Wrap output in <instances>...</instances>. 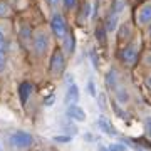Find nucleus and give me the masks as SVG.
Wrapping results in <instances>:
<instances>
[{"mask_svg": "<svg viewBox=\"0 0 151 151\" xmlns=\"http://www.w3.org/2000/svg\"><path fill=\"white\" fill-rule=\"evenodd\" d=\"M10 145L15 150H27V148H30L34 145V138L32 134H29L25 131H15L10 136Z\"/></svg>", "mask_w": 151, "mask_h": 151, "instance_id": "1", "label": "nucleus"}, {"mask_svg": "<svg viewBox=\"0 0 151 151\" xmlns=\"http://www.w3.org/2000/svg\"><path fill=\"white\" fill-rule=\"evenodd\" d=\"M50 29H52V32L55 34V37L57 39H62L67 35V25H65V20L62 19L60 14H54L52 15V20H50Z\"/></svg>", "mask_w": 151, "mask_h": 151, "instance_id": "2", "label": "nucleus"}, {"mask_svg": "<svg viewBox=\"0 0 151 151\" xmlns=\"http://www.w3.org/2000/svg\"><path fill=\"white\" fill-rule=\"evenodd\" d=\"M47 47H49V35L44 30H39L35 34V37H34V50L39 55H44L45 50H47Z\"/></svg>", "mask_w": 151, "mask_h": 151, "instance_id": "3", "label": "nucleus"}, {"mask_svg": "<svg viewBox=\"0 0 151 151\" xmlns=\"http://www.w3.org/2000/svg\"><path fill=\"white\" fill-rule=\"evenodd\" d=\"M64 65H65L64 54L60 50H55L52 54V59H50V72L52 74H59V72L64 70Z\"/></svg>", "mask_w": 151, "mask_h": 151, "instance_id": "4", "label": "nucleus"}, {"mask_svg": "<svg viewBox=\"0 0 151 151\" xmlns=\"http://www.w3.org/2000/svg\"><path fill=\"white\" fill-rule=\"evenodd\" d=\"M121 59H123L124 64H128V65L136 64V60H138V50H136L134 45H128L126 49H123Z\"/></svg>", "mask_w": 151, "mask_h": 151, "instance_id": "5", "label": "nucleus"}, {"mask_svg": "<svg viewBox=\"0 0 151 151\" xmlns=\"http://www.w3.org/2000/svg\"><path fill=\"white\" fill-rule=\"evenodd\" d=\"M67 116L70 119H74V121H86V113H84V109L79 108V106H76V104H69V108H67Z\"/></svg>", "mask_w": 151, "mask_h": 151, "instance_id": "6", "label": "nucleus"}, {"mask_svg": "<svg viewBox=\"0 0 151 151\" xmlns=\"http://www.w3.org/2000/svg\"><path fill=\"white\" fill-rule=\"evenodd\" d=\"M151 22V4H146L138 12V24L139 25H148Z\"/></svg>", "mask_w": 151, "mask_h": 151, "instance_id": "7", "label": "nucleus"}, {"mask_svg": "<svg viewBox=\"0 0 151 151\" xmlns=\"http://www.w3.org/2000/svg\"><path fill=\"white\" fill-rule=\"evenodd\" d=\"M77 101H79V87L76 86L74 82H70L67 86V91H65V103L76 104Z\"/></svg>", "mask_w": 151, "mask_h": 151, "instance_id": "8", "label": "nucleus"}, {"mask_svg": "<svg viewBox=\"0 0 151 151\" xmlns=\"http://www.w3.org/2000/svg\"><path fill=\"white\" fill-rule=\"evenodd\" d=\"M32 91H34V86L30 82H22L20 86H19V97H20L22 104L27 103V99H29V96L32 94Z\"/></svg>", "mask_w": 151, "mask_h": 151, "instance_id": "9", "label": "nucleus"}, {"mask_svg": "<svg viewBox=\"0 0 151 151\" xmlns=\"http://www.w3.org/2000/svg\"><path fill=\"white\" fill-rule=\"evenodd\" d=\"M97 128L103 131V133H106L108 136H116V134H118V131L114 129L113 124L109 123L106 118H99V119H97Z\"/></svg>", "mask_w": 151, "mask_h": 151, "instance_id": "10", "label": "nucleus"}, {"mask_svg": "<svg viewBox=\"0 0 151 151\" xmlns=\"http://www.w3.org/2000/svg\"><path fill=\"white\" fill-rule=\"evenodd\" d=\"M118 27V14H111L108 17V22H106V30L108 32H114Z\"/></svg>", "mask_w": 151, "mask_h": 151, "instance_id": "11", "label": "nucleus"}, {"mask_svg": "<svg viewBox=\"0 0 151 151\" xmlns=\"http://www.w3.org/2000/svg\"><path fill=\"white\" fill-rule=\"evenodd\" d=\"M106 84L111 89L118 86V74H116V70H109L108 72V76H106Z\"/></svg>", "mask_w": 151, "mask_h": 151, "instance_id": "12", "label": "nucleus"}, {"mask_svg": "<svg viewBox=\"0 0 151 151\" xmlns=\"http://www.w3.org/2000/svg\"><path fill=\"white\" fill-rule=\"evenodd\" d=\"M62 42H64V47H65L67 52H72V50H74V37H72V34L67 32V35L62 39Z\"/></svg>", "mask_w": 151, "mask_h": 151, "instance_id": "13", "label": "nucleus"}, {"mask_svg": "<svg viewBox=\"0 0 151 151\" xmlns=\"http://www.w3.org/2000/svg\"><path fill=\"white\" fill-rule=\"evenodd\" d=\"M96 39L101 44L106 42V29H104V27H97L96 29Z\"/></svg>", "mask_w": 151, "mask_h": 151, "instance_id": "14", "label": "nucleus"}, {"mask_svg": "<svg viewBox=\"0 0 151 151\" xmlns=\"http://www.w3.org/2000/svg\"><path fill=\"white\" fill-rule=\"evenodd\" d=\"M109 151H126V146L121 145V143H113V145L108 146Z\"/></svg>", "mask_w": 151, "mask_h": 151, "instance_id": "15", "label": "nucleus"}, {"mask_svg": "<svg viewBox=\"0 0 151 151\" xmlns=\"http://www.w3.org/2000/svg\"><path fill=\"white\" fill-rule=\"evenodd\" d=\"M54 141L55 143H69L70 138L69 136H54Z\"/></svg>", "mask_w": 151, "mask_h": 151, "instance_id": "16", "label": "nucleus"}, {"mask_svg": "<svg viewBox=\"0 0 151 151\" xmlns=\"http://www.w3.org/2000/svg\"><path fill=\"white\" fill-rule=\"evenodd\" d=\"M87 91L91 96H96V87H94V81H89L87 82Z\"/></svg>", "mask_w": 151, "mask_h": 151, "instance_id": "17", "label": "nucleus"}, {"mask_svg": "<svg viewBox=\"0 0 151 151\" xmlns=\"http://www.w3.org/2000/svg\"><path fill=\"white\" fill-rule=\"evenodd\" d=\"M64 5L65 9H74L77 5V0H64Z\"/></svg>", "mask_w": 151, "mask_h": 151, "instance_id": "18", "label": "nucleus"}, {"mask_svg": "<svg viewBox=\"0 0 151 151\" xmlns=\"http://www.w3.org/2000/svg\"><path fill=\"white\" fill-rule=\"evenodd\" d=\"M118 97H119V101H121V103H126V101H128V94H126L124 91H121V89L118 91Z\"/></svg>", "mask_w": 151, "mask_h": 151, "instance_id": "19", "label": "nucleus"}, {"mask_svg": "<svg viewBox=\"0 0 151 151\" xmlns=\"http://www.w3.org/2000/svg\"><path fill=\"white\" fill-rule=\"evenodd\" d=\"M9 14V7L7 4H0V15H7Z\"/></svg>", "mask_w": 151, "mask_h": 151, "instance_id": "20", "label": "nucleus"}, {"mask_svg": "<svg viewBox=\"0 0 151 151\" xmlns=\"http://www.w3.org/2000/svg\"><path fill=\"white\" fill-rule=\"evenodd\" d=\"M121 9H123V2H121V0H116V7H114V14H118V12H121Z\"/></svg>", "mask_w": 151, "mask_h": 151, "instance_id": "21", "label": "nucleus"}, {"mask_svg": "<svg viewBox=\"0 0 151 151\" xmlns=\"http://www.w3.org/2000/svg\"><path fill=\"white\" fill-rule=\"evenodd\" d=\"M4 49H5V37L0 32V50H4Z\"/></svg>", "mask_w": 151, "mask_h": 151, "instance_id": "22", "label": "nucleus"}, {"mask_svg": "<svg viewBox=\"0 0 151 151\" xmlns=\"http://www.w3.org/2000/svg\"><path fill=\"white\" fill-rule=\"evenodd\" d=\"M146 129H148V134L151 136V118L146 119Z\"/></svg>", "mask_w": 151, "mask_h": 151, "instance_id": "23", "label": "nucleus"}, {"mask_svg": "<svg viewBox=\"0 0 151 151\" xmlns=\"http://www.w3.org/2000/svg\"><path fill=\"white\" fill-rule=\"evenodd\" d=\"M47 2H49V5L52 7V9H54V7H57V5H59V0H47Z\"/></svg>", "mask_w": 151, "mask_h": 151, "instance_id": "24", "label": "nucleus"}, {"mask_svg": "<svg viewBox=\"0 0 151 151\" xmlns=\"http://www.w3.org/2000/svg\"><path fill=\"white\" fill-rule=\"evenodd\" d=\"M99 103H101L103 109H106V104H104V94H99Z\"/></svg>", "mask_w": 151, "mask_h": 151, "instance_id": "25", "label": "nucleus"}, {"mask_svg": "<svg viewBox=\"0 0 151 151\" xmlns=\"http://www.w3.org/2000/svg\"><path fill=\"white\" fill-rule=\"evenodd\" d=\"M4 62H5V57H4V50H0V67L4 65Z\"/></svg>", "mask_w": 151, "mask_h": 151, "instance_id": "26", "label": "nucleus"}, {"mask_svg": "<svg viewBox=\"0 0 151 151\" xmlns=\"http://www.w3.org/2000/svg\"><path fill=\"white\" fill-rule=\"evenodd\" d=\"M89 10H91V9H89V5H86V7H84V10H82L84 17H87V15H89Z\"/></svg>", "mask_w": 151, "mask_h": 151, "instance_id": "27", "label": "nucleus"}, {"mask_svg": "<svg viewBox=\"0 0 151 151\" xmlns=\"http://www.w3.org/2000/svg\"><path fill=\"white\" fill-rule=\"evenodd\" d=\"M99 151H109L108 148H104V146H99Z\"/></svg>", "mask_w": 151, "mask_h": 151, "instance_id": "28", "label": "nucleus"}, {"mask_svg": "<svg viewBox=\"0 0 151 151\" xmlns=\"http://www.w3.org/2000/svg\"><path fill=\"white\" fill-rule=\"evenodd\" d=\"M148 84H150V86H151V77H150V79H148Z\"/></svg>", "mask_w": 151, "mask_h": 151, "instance_id": "29", "label": "nucleus"}]
</instances>
